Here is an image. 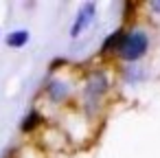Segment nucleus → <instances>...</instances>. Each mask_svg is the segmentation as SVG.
<instances>
[{
    "label": "nucleus",
    "instance_id": "f257e3e1",
    "mask_svg": "<svg viewBox=\"0 0 160 158\" xmlns=\"http://www.w3.org/2000/svg\"><path fill=\"white\" fill-rule=\"evenodd\" d=\"M147 44H149L147 33H142V31H132V33H127V35L123 38L118 53H121V57H123V59L134 62V59H138V57H142V55H145Z\"/></svg>",
    "mask_w": 160,
    "mask_h": 158
},
{
    "label": "nucleus",
    "instance_id": "f03ea898",
    "mask_svg": "<svg viewBox=\"0 0 160 158\" xmlns=\"http://www.w3.org/2000/svg\"><path fill=\"white\" fill-rule=\"evenodd\" d=\"M92 16H94V5H92V3L83 5V7H81V11H79V16H77V20H75V24H72V29H70V35H72V38H77V35H79L88 24H90Z\"/></svg>",
    "mask_w": 160,
    "mask_h": 158
},
{
    "label": "nucleus",
    "instance_id": "7ed1b4c3",
    "mask_svg": "<svg viewBox=\"0 0 160 158\" xmlns=\"http://www.w3.org/2000/svg\"><path fill=\"white\" fill-rule=\"evenodd\" d=\"M27 42H29V31H13V33H9V35H7V44H9V46H13V48L24 46Z\"/></svg>",
    "mask_w": 160,
    "mask_h": 158
},
{
    "label": "nucleus",
    "instance_id": "20e7f679",
    "mask_svg": "<svg viewBox=\"0 0 160 158\" xmlns=\"http://www.w3.org/2000/svg\"><path fill=\"white\" fill-rule=\"evenodd\" d=\"M123 38H125V33H123V31H116V33H112V35L105 40V44H103V53H110V51H114V48H121V42H123Z\"/></svg>",
    "mask_w": 160,
    "mask_h": 158
},
{
    "label": "nucleus",
    "instance_id": "39448f33",
    "mask_svg": "<svg viewBox=\"0 0 160 158\" xmlns=\"http://www.w3.org/2000/svg\"><path fill=\"white\" fill-rule=\"evenodd\" d=\"M38 121H40V114H38V112H31V114L22 121V130H24V132H27V130H33Z\"/></svg>",
    "mask_w": 160,
    "mask_h": 158
},
{
    "label": "nucleus",
    "instance_id": "423d86ee",
    "mask_svg": "<svg viewBox=\"0 0 160 158\" xmlns=\"http://www.w3.org/2000/svg\"><path fill=\"white\" fill-rule=\"evenodd\" d=\"M151 7H153L156 11H160V0H156V3H151Z\"/></svg>",
    "mask_w": 160,
    "mask_h": 158
}]
</instances>
